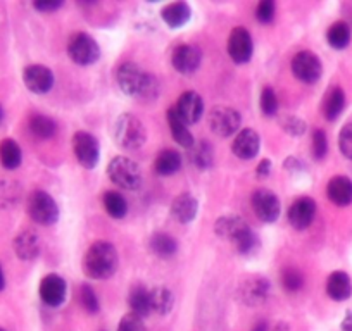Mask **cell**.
<instances>
[{"label":"cell","mask_w":352,"mask_h":331,"mask_svg":"<svg viewBox=\"0 0 352 331\" xmlns=\"http://www.w3.org/2000/svg\"><path fill=\"white\" fill-rule=\"evenodd\" d=\"M116 80L126 95L140 100H154L159 93V83L152 74L144 73L137 64L124 62L118 67Z\"/></svg>","instance_id":"1"},{"label":"cell","mask_w":352,"mask_h":331,"mask_svg":"<svg viewBox=\"0 0 352 331\" xmlns=\"http://www.w3.org/2000/svg\"><path fill=\"white\" fill-rule=\"evenodd\" d=\"M214 231L219 238L228 240L239 254H250L259 245L256 233L239 216H223V218H219L214 225Z\"/></svg>","instance_id":"2"},{"label":"cell","mask_w":352,"mask_h":331,"mask_svg":"<svg viewBox=\"0 0 352 331\" xmlns=\"http://www.w3.org/2000/svg\"><path fill=\"white\" fill-rule=\"evenodd\" d=\"M85 275L94 279H107L118 269V252L113 243L96 242L83 259Z\"/></svg>","instance_id":"3"},{"label":"cell","mask_w":352,"mask_h":331,"mask_svg":"<svg viewBox=\"0 0 352 331\" xmlns=\"http://www.w3.org/2000/svg\"><path fill=\"white\" fill-rule=\"evenodd\" d=\"M145 126L142 121L133 114H123L118 117L114 124V138L118 145H121L126 150H137L145 144Z\"/></svg>","instance_id":"4"},{"label":"cell","mask_w":352,"mask_h":331,"mask_svg":"<svg viewBox=\"0 0 352 331\" xmlns=\"http://www.w3.org/2000/svg\"><path fill=\"white\" fill-rule=\"evenodd\" d=\"M107 174L114 185L124 190H137L142 185V171L138 164L123 155H118L109 162Z\"/></svg>","instance_id":"5"},{"label":"cell","mask_w":352,"mask_h":331,"mask_svg":"<svg viewBox=\"0 0 352 331\" xmlns=\"http://www.w3.org/2000/svg\"><path fill=\"white\" fill-rule=\"evenodd\" d=\"M28 214L38 225L50 226L59 219V207L47 192L35 190L28 198Z\"/></svg>","instance_id":"6"},{"label":"cell","mask_w":352,"mask_h":331,"mask_svg":"<svg viewBox=\"0 0 352 331\" xmlns=\"http://www.w3.org/2000/svg\"><path fill=\"white\" fill-rule=\"evenodd\" d=\"M67 54L73 62L80 64V66H88V64L99 60L100 49L92 36H88L87 33H76L69 38Z\"/></svg>","instance_id":"7"},{"label":"cell","mask_w":352,"mask_h":331,"mask_svg":"<svg viewBox=\"0 0 352 331\" xmlns=\"http://www.w3.org/2000/svg\"><path fill=\"white\" fill-rule=\"evenodd\" d=\"M73 150L76 155L78 162L83 166L85 170H94L99 162L100 147L99 141L94 135L87 131H78L73 137Z\"/></svg>","instance_id":"8"},{"label":"cell","mask_w":352,"mask_h":331,"mask_svg":"<svg viewBox=\"0 0 352 331\" xmlns=\"http://www.w3.org/2000/svg\"><path fill=\"white\" fill-rule=\"evenodd\" d=\"M240 123V114L235 109L226 106H218L209 113V126H211L212 133L218 137H232L239 131Z\"/></svg>","instance_id":"9"},{"label":"cell","mask_w":352,"mask_h":331,"mask_svg":"<svg viewBox=\"0 0 352 331\" xmlns=\"http://www.w3.org/2000/svg\"><path fill=\"white\" fill-rule=\"evenodd\" d=\"M270 290H272V285H270L268 279L261 278V276H252V278L245 279L239 286V290H236V299L243 306L256 307L268 300Z\"/></svg>","instance_id":"10"},{"label":"cell","mask_w":352,"mask_h":331,"mask_svg":"<svg viewBox=\"0 0 352 331\" xmlns=\"http://www.w3.org/2000/svg\"><path fill=\"white\" fill-rule=\"evenodd\" d=\"M292 73L297 80L304 83H316L323 73V66L316 54L304 50V52L296 54L292 59Z\"/></svg>","instance_id":"11"},{"label":"cell","mask_w":352,"mask_h":331,"mask_svg":"<svg viewBox=\"0 0 352 331\" xmlns=\"http://www.w3.org/2000/svg\"><path fill=\"white\" fill-rule=\"evenodd\" d=\"M252 209L263 222H275L280 216V201L273 192L257 190L252 195Z\"/></svg>","instance_id":"12"},{"label":"cell","mask_w":352,"mask_h":331,"mask_svg":"<svg viewBox=\"0 0 352 331\" xmlns=\"http://www.w3.org/2000/svg\"><path fill=\"white\" fill-rule=\"evenodd\" d=\"M23 81L26 89L33 93H47L54 87V74L52 71L42 64H32L23 73Z\"/></svg>","instance_id":"13"},{"label":"cell","mask_w":352,"mask_h":331,"mask_svg":"<svg viewBox=\"0 0 352 331\" xmlns=\"http://www.w3.org/2000/svg\"><path fill=\"white\" fill-rule=\"evenodd\" d=\"M254 52L252 36L245 28L239 26L232 32L228 38V54L236 64L249 62Z\"/></svg>","instance_id":"14"},{"label":"cell","mask_w":352,"mask_h":331,"mask_svg":"<svg viewBox=\"0 0 352 331\" xmlns=\"http://www.w3.org/2000/svg\"><path fill=\"white\" fill-rule=\"evenodd\" d=\"M40 299L43 300V304H47L49 307H59L60 304L66 300L67 286L60 276L57 275H49L42 279L40 283Z\"/></svg>","instance_id":"15"},{"label":"cell","mask_w":352,"mask_h":331,"mask_svg":"<svg viewBox=\"0 0 352 331\" xmlns=\"http://www.w3.org/2000/svg\"><path fill=\"white\" fill-rule=\"evenodd\" d=\"M201 50L194 45H180L173 52L171 64L180 74H192L201 66Z\"/></svg>","instance_id":"16"},{"label":"cell","mask_w":352,"mask_h":331,"mask_svg":"<svg viewBox=\"0 0 352 331\" xmlns=\"http://www.w3.org/2000/svg\"><path fill=\"white\" fill-rule=\"evenodd\" d=\"M175 111L185 123L194 124L204 114V102L197 92H185L176 102Z\"/></svg>","instance_id":"17"},{"label":"cell","mask_w":352,"mask_h":331,"mask_svg":"<svg viewBox=\"0 0 352 331\" xmlns=\"http://www.w3.org/2000/svg\"><path fill=\"white\" fill-rule=\"evenodd\" d=\"M314 216H316V204H314L313 198H297V201L290 205L289 221L296 229L309 228Z\"/></svg>","instance_id":"18"},{"label":"cell","mask_w":352,"mask_h":331,"mask_svg":"<svg viewBox=\"0 0 352 331\" xmlns=\"http://www.w3.org/2000/svg\"><path fill=\"white\" fill-rule=\"evenodd\" d=\"M261 147V138L259 135L254 130H242L235 137L232 145L233 154L239 159H243V161H250L257 155Z\"/></svg>","instance_id":"19"},{"label":"cell","mask_w":352,"mask_h":331,"mask_svg":"<svg viewBox=\"0 0 352 331\" xmlns=\"http://www.w3.org/2000/svg\"><path fill=\"white\" fill-rule=\"evenodd\" d=\"M199 202L190 194H182L171 202V216L182 225L192 222L197 216Z\"/></svg>","instance_id":"20"},{"label":"cell","mask_w":352,"mask_h":331,"mask_svg":"<svg viewBox=\"0 0 352 331\" xmlns=\"http://www.w3.org/2000/svg\"><path fill=\"white\" fill-rule=\"evenodd\" d=\"M14 252L21 261H33L40 254V238L33 229H25L14 240Z\"/></svg>","instance_id":"21"},{"label":"cell","mask_w":352,"mask_h":331,"mask_svg":"<svg viewBox=\"0 0 352 331\" xmlns=\"http://www.w3.org/2000/svg\"><path fill=\"white\" fill-rule=\"evenodd\" d=\"M327 293L330 295V299L342 302V300H347L352 295V282L349 278L347 273L344 271H335L328 276L327 282Z\"/></svg>","instance_id":"22"},{"label":"cell","mask_w":352,"mask_h":331,"mask_svg":"<svg viewBox=\"0 0 352 331\" xmlns=\"http://www.w3.org/2000/svg\"><path fill=\"white\" fill-rule=\"evenodd\" d=\"M327 194L337 205L352 204V181L347 176H335L328 183Z\"/></svg>","instance_id":"23"},{"label":"cell","mask_w":352,"mask_h":331,"mask_svg":"<svg viewBox=\"0 0 352 331\" xmlns=\"http://www.w3.org/2000/svg\"><path fill=\"white\" fill-rule=\"evenodd\" d=\"M192 16L190 5L185 2H173V4L166 5L161 12L162 21L171 28H180V26L187 25L188 19Z\"/></svg>","instance_id":"24"},{"label":"cell","mask_w":352,"mask_h":331,"mask_svg":"<svg viewBox=\"0 0 352 331\" xmlns=\"http://www.w3.org/2000/svg\"><path fill=\"white\" fill-rule=\"evenodd\" d=\"M168 124L176 144H180L182 147L185 148H190L192 145H194V137H192L190 130H188V124L178 116L175 107H171V109L168 111Z\"/></svg>","instance_id":"25"},{"label":"cell","mask_w":352,"mask_h":331,"mask_svg":"<svg viewBox=\"0 0 352 331\" xmlns=\"http://www.w3.org/2000/svg\"><path fill=\"white\" fill-rule=\"evenodd\" d=\"M128 304H130L131 312L137 314L138 317H147L152 312L151 309V290L144 288V286H133L128 297Z\"/></svg>","instance_id":"26"},{"label":"cell","mask_w":352,"mask_h":331,"mask_svg":"<svg viewBox=\"0 0 352 331\" xmlns=\"http://www.w3.org/2000/svg\"><path fill=\"white\" fill-rule=\"evenodd\" d=\"M345 107V93L344 90L338 89V87H333L330 92L327 93L323 100V116L327 117L328 121H335L342 114Z\"/></svg>","instance_id":"27"},{"label":"cell","mask_w":352,"mask_h":331,"mask_svg":"<svg viewBox=\"0 0 352 331\" xmlns=\"http://www.w3.org/2000/svg\"><path fill=\"white\" fill-rule=\"evenodd\" d=\"M23 161L21 147L11 138L0 141V164L4 166L6 170H16L19 168Z\"/></svg>","instance_id":"28"},{"label":"cell","mask_w":352,"mask_h":331,"mask_svg":"<svg viewBox=\"0 0 352 331\" xmlns=\"http://www.w3.org/2000/svg\"><path fill=\"white\" fill-rule=\"evenodd\" d=\"M175 306V297H173L171 290L166 286H157V288L151 290V309L152 312L166 316L169 310Z\"/></svg>","instance_id":"29"},{"label":"cell","mask_w":352,"mask_h":331,"mask_svg":"<svg viewBox=\"0 0 352 331\" xmlns=\"http://www.w3.org/2000/svg\"><path fill=\"white\" fill-rule=\"evenodd\" d=\"M180 168H182L180 154L171 150V148L162 150L161 154L157 155V159H155V171H157L159 174H162V176H169V174L176 173Z\"/></svg>","instance_id":"30"},{"label":"cell","mask_w":352,"mask_h":331,"mask_svg":"<svg viewBox=\"0 0 352 331\" xmlns=\"http://www.w3.org/2000/svg\"><path fill=\"white\" fill-rule=\"evenodd\" d=\"M151 251L159 258H171L178 251V243L168 233H155L151 238Z\"/></svg>","instance_id":"31"},{"label":"cell","mask_w":352,"mask_h":331,"mask_svg":"<svg viewBox=\"0 0 352 331\" xmlns=\"http://www.w3.org/2000/svg\"><path fill=\"white\" fill-rule=\"evenodd\" d=\"M327 40L333 49H345V47L351 43V26L344 21L333 23V25L328 28Z\"/></svg>","instance_id":"32"},{"label":"cell","mask_w":352,"mask_h":331,"mask_svg":"<svg viewBox=\"0 0 352 331\" xmlns=\"http://www.w3.org/2000/svg\"><path fill=\"white\" fill-rule=\"evenodd\" d=\"M57 124L56 121L50 119V117L42 116V114H36L30 119V131L35 135L40 140H47V138H52L56 135Z\"/></svg>","instance_id":"33"},{"label":"cell","mask_w":352,"mask_h":331,"mask_svg":"<svg viewBox=\"0 0 352 331\" xmlns=\"http://www.w3.org/2000/svg\"><path fill=\"white\" fill-rule=\"evenodd\" d=\"M104 207H106L107 214L114 219H123L128 212L126 198L118 192H107L104 195Z\"/></svg>","instance_id":"34"},{"label":"cell","mask_w":352,"mask_h":331,"mask_svg":"<svg viewBox=\"0 0 352 331\" xmlns=\"http://www.w3.org/2000/svg\"><path fill=\"white\" fill-rule=\"evenodd\" d=\"M188 155H190V161L194 162L195 168H199V170H208V168L212 166V148L208 141L192 145Z\"/></svg>","instance_id":"35"},{"label":"cell","mask_w":352,"mask_h":331,"mask_svg":"<svg viewBox=\"0 0 352 331\" xmlns=\"http://www.w3.org/2000/svg\"><path fill=\"white\" fill-rule=\"evenodd\" d=\"M282 285L287 292H290V293L299 292L304 285L302 273L297 271L296 268H287L285 271L282 273Z\"/></svg>","instance_id":"36"},{"label":"cell","mask_w":352,"mask_h":331,"mask_svg":"<svg viewBox=\"0 0 352 331\" xmlns=\"http://www.w3.org/2000/svg\"><path fill=\"white\" fill-rule=\"evenodd\" d=\"M80 304L87 312L96 314L99 310V299H97L96 292L88 285H81L80 288Z\"/></svg>","instance_id":"37"},{"label":"cell","mask_w":352,"mask_h":331,"mask_svg":"<svg viewBox=\"0 0 352 331\" xmlns=\"http://www.w3.org/2000/svg\"><path fill=\"white\" fill-rule=\"evenodd\" d=\"M261 111H263L266 116H275L276 111H278V99H276L275 90L266 87L261 93Z\"/></svg>","instance_id":"38"},{"label":"cell","mask_w":352,"mask_h":331,"mask_svg":"<svg viewBox=\"0 0 352 331\" xmlns=\"http://www.w3.org/2000/svg\"><path fill=\"white\" fill-rule=\"evenodd\" d=\"M338 147H340L342 154L352 161V123L342 128L340 135H338Z\"/></svg>","instance_id":"39"},{"label":"cell","mask_w":352,"mask_h":331,"mask_svg":"<svg viewBox=\"0 0 352 331\" xmlns=\"http://www.w3.org/2000/svg\"><path fill=\"white\" fill-rule=\"evenodd\" d=\"M256 18L259 23H270L275 18V2L273 0H263L256 8Z\"/></svg>","instance_id":"40"},{"label":"cell","mask_w":352,"mask_h":331,"mask_svg":"<svg viewBox=\"0 0 352 331\" xmlns=\"http://www.w3.org/2000/svg\"><path fill=\"white\" fill-rule=\"evenodd\" d=\"M328 152V140L323 130H316L313 133V155L314 159H323Z\"/></svg>","instance_id":"41"},{"label":"cell","mask_w":352,"mask_h":331,"mask_svg":"<svg viewBox=\"0 0 352 331\" xmlns=\"http://www.w3.org/2000/svg\"><path fill=\"white\" fill-rule=\"evenodd\" d=\"M118 331H145L144 321L137 314H126L118 324Z\"/></svg>","instance_id":"42"},{"label":"cell","mask_w":352,"mask_h":331,"mask_svg":"<svg viewBox=\"0 0 352 331\" xmlns=\"http://www.w3.org/2000/svg\"><path fill=\"white\" fill-rule=\"evenodd\" d=\"M283 128H285L290 135H294V137H299V135H302L304 131H306V124H304V121L299 119V117H287V121L283 123Z\"/></svg>","instance_id":"43"},{"label":"cell","mask_w":352,"mask_h":331,"mask_svg":"<svg viewBox=\"0 0 352 331\" xmlns=\"http://www.w3.org/2000/svg\"><path fill=\"white\" fill-rule=\"evenodd\" d=\"M60 5H63V2H60V0H52V2H35V4H33V8H35L36 11L52 12V11H56V9H59Z\"/></svg>","instance_id":"44"},{"label":"cell","mask_w":352,"mask_h":331,"mask_svg":"<svg viewBox=\"0 0 352 331\" xmlns=\"http://www.w3.org/2000/svg\"><path fill=\"white\" fill-rule=\"evenodd\" d=\"M270 171H272V162L268 161V159H263V161L259 162V166H257V176L259 178H266L270 174Z\"/></svg>","instance_id":"45"},{"label":"cell","mask_w":352,"mask_h":331,"mask_svg":"<svg viewBox=\"0 0 352 331\" xmlns=\"http://www.w3.org/2000/svg\"><path fill=\"white\" fill-rule=\"evenodd\" d=\"M342 331H352V312L345 314V319L342 321Z\"/></svg>","instance_id":"46"},{"label":"cell","mask_w":352,"mask_h":331,"mask_svg":"<svg viewBox=\"0 0 352 331\" xmlns=\"http://www.w3.org/2000/svg\"><path fill=\"white\" fill-rule=\"evenodd\" d=\"M250 331H270L268 324H266V321H259V323H256L252 326V330Z\"/></svg>","instance_id":"47"},{"label":"cell","mask_w":352,"mask_h":331,"mask_svg":"<svg viewBox=\"0 0 352 331\" xmlns=\"http://www.w3.org/2000/svg\"><path fill=\"white\" fill-rule=\"evenodd\" d=\"M273 331H290V328L287 326L285 323H280V324H276L275 330H273Z\"/></svg>","instance_id":"48"},{"label":"cell","mask_w":352,"mask_h":331,"mask_svg":"<svg viewBox=\"0 0 352 331\" xmlns=\"http://www.w3.org/2000/svg\"><path fill=\"white\" fill-rule=\"evenodd\" d=\"M6 286V278H4V271H2V268H0V292L4 290Z\"/></svg>","instance_id":"49"},{"label":"cell","mask_w":352,"mask_h":331,"mask_svg":"<svg viewBox=\"0 0 352 331\" xmlns=\"http://www.w3.org/2000/svg\"><path fill=\"white\" fill-rule=\"evenodd\" d=\"M2 119H4V109L0 106V123H2Z\"/></svg>","instance_id":"50"},{"label":"cell","mask_w":352,"mask_h":331,"mask_svg":"<svg viewBox=\"0 0 352 331\" xmlns=\"http://www.w3.org/2000/svg\"><path fill=\"white\" fill-rule=\"evenodd\" d=\"M0 331H6V330H2V328H0Z\"/></svg>","instance_id":"51"}]
</instances>
